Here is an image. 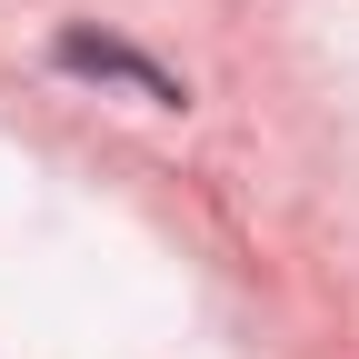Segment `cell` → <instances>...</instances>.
Segmentation results:
<instances>
[{
  "label": "cell",
  "mask_w": 359,
  "mask_h": 359,
  "mask_svg": "<svg viewBox=\"0 0 359 359\" xmlns=\"http://www.w3.org/2000/svg\"><path fill=\"white\" fill-rule=\"evenodd\" d=\"M60 70H80V80H130V90H140V100H160V110L180 100V80H170V70H150L140 50H120V40H90V30L60 40Z\"/></svg>",
  "instance_id": "cell-1"
}]
</instances>
